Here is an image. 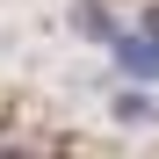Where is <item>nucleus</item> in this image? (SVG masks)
Returning a JSON list of instances; mask_svg holds the SVG:
<instances>
[{"label":"nucleus","mask_w":159,"mask_h":159,"mask_svg":"<svg viewBox=\"0 0 159 159\" xmlns=\"http://www.w3.org/2000/svg\"><path fill=\"white\" fill-rule=\"evenodd\" d=\"M72 29H80V43H94V51H109V43L123 36V15L109 7V0H72Z\"/></svg>","instance_id":"nucleus-2"},{"label":"nucleus","mask_w":159,"mask_h":159,"mask_svg":"<svg viewBox=\"0 0 159 159\" xmlns=\"http://www.w3.org/2000/svg\"><path fill=\"white\" fill-rule=\"evenodd\" d=\"M109 116H116L123 130H152V123H159V101H152L145 80H123V87L109 94Z\"/></svg>","instance_id":"nucleus-3"},{"label":"nucleus","mask_w":159,"mask_h":159,"mask_svg":"<svg viewBox=\"0 0 159 159\" xmlns=\"http://www.w3.org/2000/svg\"><path fill=\"white\" fill-rule=\"evenodd\" d=\"M109 65H116L123 80H145V87H159V36H145V29H123V36L109 43Z\"/></svg>","instance_id":"nucleus-1"},{"label":"nucleus","mask_w":159,"mask_h":159,"mask_svg":"<svg viewBox=\"0 0 159 159\" xmlns=\"http://www.w3.org/2000/svg\"><path fill=\"white\" fill-rule=\"evenodd\" d=\"M138 29H145V36H159V0H152V7L138 15Z\"/></svg>","instance_id":"nucleus-4"}]
</instances>
